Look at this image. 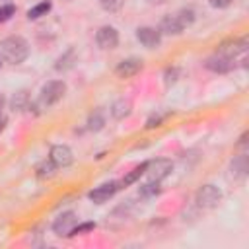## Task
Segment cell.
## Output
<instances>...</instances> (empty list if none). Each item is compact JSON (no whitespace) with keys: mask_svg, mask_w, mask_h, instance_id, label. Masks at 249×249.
Here are the masks:
<instances>
[{"mask_svg":"<svg viewBox=\"0 0 249 249\" xmlns=\"http://www.w3.org/2000/svg\"><path fill=\"white\" fill-rule=\"evenodd\" d=\"M29 56V43L19 37L12 35L0 41V58L8 64H19Z\"/></svg>","mask_w":249,"mask_h":249,"instance_id":"cell-1","label":"cell"},{"mask_svg":"<svg viewBox=\"0 0 249 249\" xmlns=\"http://www.w3.org/2000/svg\"><path fill=\"white\" fill-rule=\"evenodd\" d=\"M66 93V84L62 80H51L41 88L39 93V105L43 107H51L54 103H58Z\"/></svg>","mask_w":249,"mask_h":249,"instance_id":"cell-2","label":"cell"},{"mask_svg":"<svg viewBox=\"0 0 249 249\" xmlns=\"http://www.w3.org/2000/svg\"><path fill=\"white\" fill-rule=\"evenodd\" d=\"M196 204L200 206V208H214V206H218V202L222 200V191L218 189V187H214V185H202L198 191H196Z\"/></svg>","mask_w":249,"mask_h":249,"instance_id":"cell-3","label":"cell"},{"mask_svg":"<svg viewBox=\"0 0 249 249\" xmlns=\"http://www.w3.org/2000/svg\"><path fill=\"white\" fill-rule=\"evenodd\" d=\"M171 171H173V163H171V160H165V158L152 160L146 165V175L150 177V181H158V183L163 181Z\"/></svg>","mask_w":249,"mask_h":249,"instance_id":"cell-4","label":"cell"},{"mask_svg":"<svg viewBox=\"0 0 249 249\" xmlns=\"http://www.w3.org/2000/svg\"><path fill=\"white\" fill-rule=\"evenodd\" d=\"M247 49H249V39H247V37H239V39H231V41L222 43L216 53H220V54L230 56V58L235 60L239 54H245Z\"/></svg>","mask_w":249,"mask_h":249,"instance_id":"cell-5","label":"cell"},{"mask_svg":"<svg viewBox=\"0 0 249 249\" xmlns=\"http://www.w3.org/2000/svg\"><path fill=\"white\" fill-rule=\"evenodd\" d=\"M119 189H121V181H109V183H103V185L95 187L93 191H89L88 196H89V200H93L95 204H101V202H107Z\"/></svg>","mask_w":249,"mask_h":249,"instance_id":"cell-6","label":"cell"},{"mask_svg":"<svg viewBox=\"0 0 249 249\" xmlns=\"http://www.w3.org/2000/svg\"><path fill=\"white\" fill-rule=\"evenodd\" d=\"M204 66L216 74H224V72H230L231 68H235V60L230 58V56H224L220 53H214L212 56H208L204 60Z\"/></svg>","mask_w":249,"mask_h":249,"instance_id":"cell-7","label":"cell"},{"mask_svg":"<svg viewBox=\"0 0 249 249\" xmlns=\"http://www.w3.org/2000/svg\"><path fill=\"white\" fill-rule=\"evenodd\" d=\"M78 224V218L74 212H62L54 222H53V231L60 237H70L72 228Z\"/></svg>","mask_w":249,"mask_h":249,"instance_id":"cell-8","label":"cell"},{"mask_svg":"<svg viewBox=\"0 0 249 249\" xmlns=\"http://www.w3.org/2000/svg\"><path fill=\"white\" fill-rule=\"evenodd\" d=\"M95 43L101 49H115L119 45V31L113 25H103L95 33Z\"/></svg>","mask_w":249,"mask_h":249,"instance_id":"cell-9","label":"cell"},{"mask_svg":"<svg viewBox=\"0 0 249 249\" xmlns=\"http://www.w3.org/2000/svg\"><path fill=\"white\" fill-rule=\"evenodd\" d=\"M136 39H138L140 45H144L146 49H156V47H160V43H161V33H160V29H156V27L144 25V27H138V29H136Z\"/></svg>","mask_w":249,"mask_h":249,"instance_id":"cell-10","label":"cell"},{"mask_svg":"<svg viewBox=\"0 0 249 249\" xmlns=\"http://www.w3.org/2000/svg\"><path fill=\"white\" fill-rule=\"evenodd\" d=\"M49 160H51L56 167H68V165L74 161V154H72V150H70L66 144H56V146L51 148Z\"/></svg>","mask_w":249,"mask_h":249,"instance_id":"cell-11","label":"cell"},{"mask_svg":"<svg viewBox=\"0 0 249 249\" xmlns=\"http://www.w3.org/2000/svg\"><path fill=\"white\" fill-rule=\"evenodd\" d=\"M142 70V60L136 58V56H130V58H124L117 64L115 68V74L119 78H132L134 74H138Z\"/></svg>","mask_w":249,"mask_h":249,"instance_id":"cell-12","label":"cell"},{"mask_svg":"<svg viewBox=\"0 0 249 249\" xmlns=\"http://www.w3.org/2000/svg\"><path fill=\"white\" fill-rule=\"evenodd\" d=\"M160 33H165V35H179V33H183V23L177 19V16L175 14H171V16H165L161 21H160Z\"/></svg>","mask_w":249,"mask_h":249,"instance_id":"cell-13","label":"cell"},{"mask_svg":"<svg viewBox=\"0 0 249 249\" xmlns=\"http://www.w3.org/2000/svg\"><path fill=\"white\" fill-rule=\"evenodd\" d=\"M130 111H132V105H130V101H128V99H124V97L115 99V101H113V105H111V117H113V119H117V121H121V119H124V117H128V115H130Z\"/></svg>","mask_w":249,"mask_h":249,"instance_id":"cell-14","label":"cell"},{"mask_svg":"<svg viewBox=\"0 0 249 249\" xmlns=\"http://www.w3.org/2000/svg\"><path fill=\"white\" fill-rule=\"evenodd\" d=\"M230 169H231V175L233 179H243L247 175V169H249V163H247V156L245 154H239L231 160L230 163Z\"/></svg>","mask_w":249,"mask_h":249,"instance_id":"cell-15","label":"cell"},{"mask_svg":"<svg viewBox=\"0 0 249 249\" xmlns=\"http://www.w3.org/2000/svg\"><path fill=\"white\" fill-rule=\"evenodd\" d=\"M27 103H29V91H27V89L16 91V93L12 95V99H10L12 111H23V109H27Z\"/></svg>","mask_w":249,"mask_h":249,"instance_id":"cell-16","label":"cell"},{"mask_svg":"<svg viewBox=\"0 0 249 249\" xmlns=\"http://www.w3.org/2000/svg\"><path fill=\"white\" fill-rule=\"evenodd\" d=\"M74 62H76V51H74V49H68L62 56H58L54 68H56L58 72H64V70H70V68L74 66Z\"/></svg>","mask_w":249,"mask_h":249,"instance_id":"cell-17","label":"cell"},{"mask_svg":"<svg viewBox=\"0 0 249 249\" xmlns=\"http://www.w3.org/2000/svg\"><path fill=\"white\" fill-rule=\"evenodd\" d=\"M51 8H53V4H51L49 0L39 2V4H35L33 8H29V10H27V18H29V19H39V18L47 16V14L51 12Z\"/></svg>","mask_w":249,"mask_h":249,"instance_id":"cell-18","label":"cell"},{"mask_svg":"<svg viewBox=\"0 0 249 249\" xmlns=\"http://www.w3.org/2000/svg\"><path fill=\"white\" fill-rule=\"evenodd\" d=\"M146 165H148V161H144V163H140V165H136L130 173H126L124 177H123V181H121V185H132L134 181H138L140 179V175H144L146 173Z\"/></svg>","mask_w":249,"mask_h":249,"instance_id":"cell-19","label":"cell"},{"mask_svg":"<svg viewBox=\"0 0 249 249\" xmlns=\"http://www.w3.org/2000/svg\"><path fill=\"white\" fill-rule=\"evenodd\" d=\"M103 124H105V117H103V113H101L99 109L93 111V113L89 115V119H88V126H89V130H101Z\"/></svg>","mask_w":249,"mask_h":249,"instance_id":"cell-20","label":"cell"},{"mask_svg":"<svg viewBox=\"0 0 249 249\" xmlns=\"http://www.w3.org/2000/svg\"><path fill=\"white\" fill-rule=\"evenodd\" d=\"M54 169H56V165H54L51 160H49V161L45 160L43 163H39V165H37V175H39L41 179H45V177L49 179V177H53V175H54Z\"/></svg>","mask_w":249,"mask_h":249,"instance_id":"cell-21","label":"cell"},{"mask_svg":"<svg viewBox=\"0 0 249 249\" xmlns=\"http://www.w3.org/2000/svg\"><path fill=\"white\" fill-rule=\"evenodd\" d=\"M175 16H177V19L183 23V27H189V25L195 21V12H193L191 8H181Z\"/></svg>","mask_w":249,"mask_h":249,"instance_id":"cell-22","label":"cell"},{"mask_svg":"<svg viewBox=\"0 0 249 249\" xmlns=\"http://www.w3.org/2000/svg\"><path fill=\"white\" fill-rule=\"evenodd\" d=\"M158 193H160V183L158 181H150V183H146V185L140 187V195L142 196H154Z\"/></svg>","mask_w":249,"mask_h":249,"instance_id":"cell-23","label":"cell"},{"mask_svg":"<svg viewBox=\"0 0 249 249\" xmlns=\"http://www.w3.org/2000/svg\"><path fill=\"white\" fill-rule=\"evenodd\" d=\"M95 228V224L93 222H84V224H76L74 228H72V231H70V237L72 235H82V233H88V231H91Z\"/></svg>","mask_w":249,"mask_h":249,"instance_id":"cell-24","label":"cell"},{"mask_svg":"<svg viewBox=\"0 0 249 249\" xmlns=\"http://www.w3.org/2000/svg\"><path fill=\"white\" fill-rule=\"evenodd\" d=\"M12 16H16V6H14V4H4V6H0V23L12 19Z\"/></svg>","mask_w":249,"mask_h":249,"instance_id":"cell-25","label":"cell"},{"mask_svg":"<svg viewBox=\"0 0 249 249\" xmlns=\"http://www.w3.org/2000/svg\"><path fill=\"white\" fill-rule=\"evenodd\" d=\"M101 4H103V8H105V10L115 12V10H119V8H121L123 0H101Z\"/></svg>","mask_w":249,"mask_h":249,"instance_id":"cell-26","label":"cell"},{"mask_svg":"<svg viewBox=\"0 0 249 249\" xmlns=\"http://www.w3.org/2000/svg\"><path fill=\"white\" fill-rule=\"evenodd\" d=\"M177 76H179V70H177V68H167V70H165V84H167V86H169V84H175Z\"/></svg>","mask_w":249,"mask_h":249,"instance_id":"cell-27","label":"cell"},{"mask_svg":"<svg viewBox=\"0 0 249 249\" xmlns=\"http://www.w3.org/2000/svg\"><path fill=\"white\" fill-rule=\"evenodd\" d=\"M161 121H163V115H152V117L148 119V123H146V126H148V128H154V126H160V124H161Z\"/></svg>","mask_w":249,"mask_h":249,"instance_id":"cell-28","label":"cell"},{"mask_svg":"<svg viewBox=\"0 0 249 249\" xmlns=\"http://www.w3.org/2000/svg\"><path fill=\"white\" fill-rule=\"evenodd\" d=\"M210 2V6L212 8H218V10H222V8H228L233 0H208Z\"/></svg>","mask_w":249,"mask_h":249,"instance_id":"cell-29","label":"cell"},{"mask_svg":"<svg viewBox=\"0 0 249 249\" xmlns=\"http://www.w3.org/2000/svg\"><path fill=\"white\" fill-rule=\"evenodd\" d=\"M4 128H6V119H4L2 115H0V132H2Z\"/></svg>","mask_w":249,"mask_h":249,"instance_id":"cell-30","label":"cell"},{"mask_svg":"<svg viewBox=\"0 0 249 249\" xmlns=\"http://www.w3.org/2000/svg\"><path fill=\"white\" fill-rule=\"evenodd\" d=\"M4 103H6V101H4V95L0 93V115H2V109H4Z\"/></svg>","mask_w":249,"mask_h":249,"instance_id":"cell-31","label":"cell"},{"mask_svg":"<svg viewBox=\"0 0 249 249\" xmlns=\"http://www.w3.org/2000/svg\"><path fill=\"white\" fill-rule=\"evenodd\" d=\"M150 2H152V4H163L165 0H150Z\"/></svg>","mask_w":249,"mask_h":249,"instance_id":"cell-32","label":"cell"},{"mask_svg":"<svg viewBox=\"0 0 249 249\" xmlns=\"http://www.w3.org/2000/svg\"><path fill=\"white\" fill-rule=\"evenodd\" d=\"M0 60H2V58H0Z\"/></svg>","mask_w":249,"mask_h":249,"instance_id":"cell-33","label":"cell"}]
</instances>
